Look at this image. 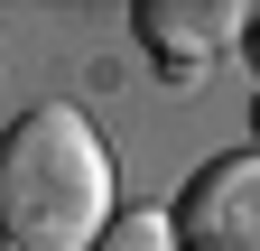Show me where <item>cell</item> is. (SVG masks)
<instances>
[{"mask_svg":"<svg viewBox=\"0 0 260 251\" xmlns=\"http://www.w3.org/2000/svg\"><path fill=\"white\" fill-rule=\"evenodd\" d=\"M242 0H140L130 10V28H140L149 47H168L177 66H195V56H214V47H242Z\"/></svg>","mask_w":260,"mask_h":251,"instance_id":"3","label":"cell"},{"mask_svg":"<svg viewBox=\"0 0 260 251\" xmlns=\"http://www.w3.org/2000/svg\"><path fill=\"white\" fill-rule=\"evenodd\" d=\"M112 214V149L75 103H38L0 131V251H93Z\"/></svg>","mask_w":260,"mask_h":251,"instance_id":"1","label":"cell"},{"mask_svg":"<svg viewBox=\"0 0 260 251\" xmlns=\"http://www.w3.org/2000/svg\"><path fill=\"white\" fill-rule=\"evenodd\" d=\"M242 56H251V66H260V10L242 19Z\"/></svg>","mask_w":260,"mask_h":251,"instance_id":"5","label":"cell"},{"mask_svg":"<svg viewBox=\"0 0 260 251\" xmlns=\"http://www.w3.org/2000/svg\"><path fill=\"white\" fill-rule=\"evenodd\" d=\"M168 224H177V251H260V149L195 168Z\"/></svg>","mask_w":260,"mask_h":251,"instance_id":"2","label":"cell"},{"mask_svg":"<svg viewBox=\"0 0 260 251\" xmlns=\"http://www.w3.org/2000/svg\"><path fill=\"white\" fill-rule=\"evenodd\" d=\"M251 131H260V103H251Z\"/></svg>","mask_w":260,"mask_h":251,"instance_id":"6","label":"cell"},{"mask_svg":"<svg viewBox=\"0 0 260 251\" xmlns=\"http://www.w3.org/2000/svg\"><path fill=\"white\" fill-rule=\"evenodd\" d=\"M93 251H177V224H168V205H121Z\"/></svg>","mask_w":260,"mask_h":251,"instance_id":"4","label":"cell"}]
</instances>
